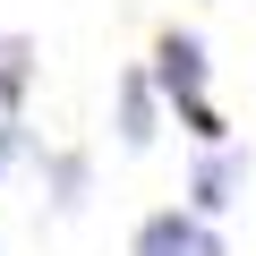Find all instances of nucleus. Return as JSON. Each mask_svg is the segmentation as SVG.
Here are the masks:
<instances>
[{"mask_svg": "<svg viewBox=\"0 0 256 256\" xmlns=\"http://www.w3.org/2000/svg\"><path fill=\"white\" fill-rule=\"evenodd\" d=\"M154 128H162V86H154L146 68H128V77H120V146H128V154H146V146H154Z\"/></svg>", "mask_w": 256, "mask_h": 256, "instance_id": "20e7f679", "label": "nucleus"}, {"mask_svg": "<svg viewBox=\"0 0 256 256\" xmlns=\"http://www.w3.org/2000/svg\"><path fill=\"white\" fill-rule=\"evenodd\" d=\"M171 111H180V128H188L196 146H222V137H230V128H222V111H214L205 94H188V102H171Z\"/></svg>", "mask_w": 256, "mask_h": 256, "instance_id": "0eeeda50", "label": "nucleus"}, {"mask_svg": "<svg viewBox=\"0 0 256 256\" xmlns=\"http://www.w3.org/2000/svg\"><path fill=\"white\" fill-rule=\"evenodd\" d=\"M43 171H52V214H77L86 205V154H52Z\"/></svg>", "mask_w": 256, "mask_h": 256, "instance_id": "423d86ee", "label": "nucleus"}, {"mask_svg": "<svg viewBox=\"0 0 256 256\" xmlns=\"http://www.w3.org/2000/svg\"><path fill=\"white\" fill-rule=\"evenodd\" d=\"M34 86V43L26 34H0V111H18Z\"/></svg>", "mask_w": 256, "mask_h": 256, "instance_id": "39448f33", "label": "nucleus"}, {"mask_svg": "<svg viewBox=\"0 0 256 256\" xmlns=\"http://www.w3.org/2000/svg\"><path fill=\"white\" fill-rule=\"evenodd\" d=\"M248 188V154H230V146H205V162H196V180H188V205L214 222V214H230V196Z\"/></svg>", "mask_w": 256, "mask_h": 256, "instance_id": "f03ea898", "label": "nucleus"}, {"mask_svg": "<svg viewBox=\"0 0 256 256\" xmlns=\"http://www.w3.org/2000/svg\"><path fill=\"white\" fill-rule=\"evenodd\" d=\"M128 256H222V239H214V222H205L196 205H162V214L137 222Z\"/></svg>", "mask_w": 256, "mask_h": 256, "instance_id": "f257e3e1", "label": "nucleus"}, {"mask_svg": "<svg viewBox=\"0 0 256 256\" xmlns=\"http://www.w3.org/2000/svg\"><path fill=\"white\" fill-rule=\"evenodd\" d=\"M26 154H34V146H26V120H18V111H0V180H9Z\"/></svg>", "mask_w": 256, "mask_h": 256, "instance_id": "6e6552de", "label": "nucleus"}, {"mask_svg": "<svg viewBox=\"0 0 256 256\" xmlns=\"http://www.w3.org/2000/svg\"><path fill=\"white\" fill-rule=\"evenodd\" d=\"M154 86H162V102L205 94V43H196V34H162V43H154Z\"/></svg>", "mask_w": 256, "mask_h": 256, "instance_id": "7ed1b4c3", "label": "nucleus"}]
</instances>
